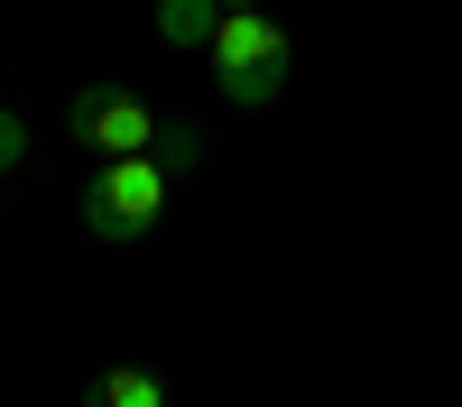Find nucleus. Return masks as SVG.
I'll use <instances>...</instances> for the list:
<instances>
[{
  "instance_id": "obj_1",
  "label": "nucleus",
  "mask_w": 462,
  "mask_h": 407,
  "mask_svg": "<svg viewBox=\"0 0 462 407\" xmlns=\"http://www.w3.org/2000/svg\"><path fill=\"white\" fill-rule=\"evenodd\" d=\"M213 84H222V102H241V111H268L287 93V28L268 19V10H222V28H213Z\"/></svg>"
},
{
  "instance_id": "obj_2",
  "label": "nucleus",
  "mask_w": 462,
  "mask_h": 407,
  "mask_svg": "<svg viewBox=\"0 0 462 407\" xmlns=\"http://www.w3.org/2000/svg\"><path fill=\"white\" fill-rule=\"evenodd\" d=\"M158 213H167V167L158 158H111L84 185V232L93 241H148Z\"/></svg>"
},
{
  "instance_id": "obj_3",
  "label": "nucleus",
  "mask_w": 462,
  "mask_h": 407,
  "mask_svg": "<svg viewBox=\"0 0 462 407\" xmlns=\"http://www.w3.org/2000/svg\"><path fill=\"white\" fill-rule=\"evenodd\" d=\"M65 130H74V139H84L93 158L111 167V158H148L167 121H158V111H148L130 84H84V93L65 102Z\"/></svg>"
},
{
  "instance_id": "obj_4",
  "label": "nucleus",
  "mask_w": 462,
  "mask_h": 407,
  "mask_svg": "<svg viewBox=\"0 0 462 407\" xmlns=\"http://www.w3.org/2000/svg\"><path fill=\"white\" fill-rule=\"evenodd\" d=\"M158 28H167V47H195V56H213L222 0H158Z\"/></svg>"
},
{
  "instance_id": "obj_5",
  "label": "nucleus",
  "mask_w": 462,
  "mask_h": 407,
  "mask_svg": "<svg viewBox=\"0 0 462 407\" xmlns=\"http://www.w3.org/2000/svg\"><path fill=\"white\" fill-rule=\"evenodd\" d=\"M84 407H167V380H158V370H139V361H121V370H102V380H93Z\"/></svg>"
},
{
  "instance_id": "obj_6",
  "label": "nucleus",
  "mask_w": 462,
  "mask_h": 407,
  "mask_svg": "<svg viewBox=\"0 0 462 407\" xmlns=\"http://www.w3.org/2000/svg\"><path fill=\"white\" fill-rule=\"evenodd\" d=\"M148 158H158L167 176H185V167L204 158V130H185V121H167V130H158V148H148Z\"/></svg>"
},
{
  "instance_id": "obj_7",
  "label": "nucleus",
  "mask_w": 462,
  "mask_h": 407,
  "mask_svg": "<svg viewBox=\"0 0 462 407\" xmlns=\"http://www.w3.org/2000/svg\"><path fill=\"white\" fill-rule=\"evenodd\" d=\"M28 158V121H19V111H0V176H10Z\"/></svg>"
},
{
  "instance_id": "obj_8",
  "label": "nucleus",
  "mask_w": 462,
  "mask_h": 407,
  "mask_svg": "<svg viewBox=\"0 0 462 407\" xmlns=\"http://www.w3.org/2000/svg\"><path fill=\"white\" fill-rule=\"evenodd\" d=\"M222 10H259V0H222Z\"/></svg>"
}]
</instances>
